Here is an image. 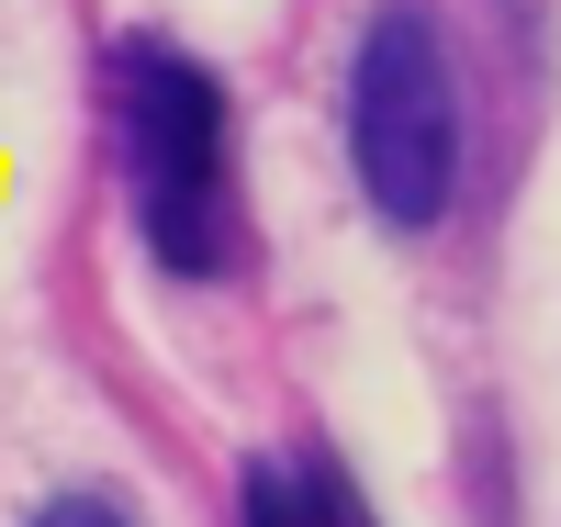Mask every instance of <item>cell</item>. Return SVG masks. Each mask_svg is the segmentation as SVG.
Segmentation results:
<instances>
[{
	"mask_svg": "<svg viewBox=\"0 0 561 527\" xmlns=\"http://www.w3.org/2000/svg\"><path fill=\"white\" fill-rule=\"evenodd\" d=\"M102 102H113V158H124L135 248H147L169 280H225L248 259V191H237V113H225V79L180 34L135 23L102 57Z\"/></svg>",
	"mask_w": 561,
	"mask_h": 527,
	"instance_id": "obj_1",
	"label": "cell"
},
{
	"mask_svg": "<svg viewBox=\"0 0 561 527\" xmlns=\"http://www.w3.org/2000/svg\"><path fill=\"white\" fill-rule=\"evenodd\" d=\"M337 124H348V169L370 191V214L393 236L449 225V203H460V68H449V34L427 0H382L359 23Z\"/></svg>",
	"mask_w": 561,
	"mask_h": 527,
	"instance_id": "obj_2",
	"label": "cell"
},
{
	"mask_svg": "<svg viewBox=\"0 0 561 527\" xmlns=\"http://www.w3.org/2000/svg\"><path fill=\"white\" fill-rule=\"evenodd\" d=\"M237 527H370V505L325 449H280L237 471Z\"/></svg>",
	"mask_w": 561,
	"mask_h": 527,
	"instance_id": "obj_3",
	"label": "cell"
},
{
	"mask_svg": "<svg viewBox=\"0 0 561 527\" xmlns=\"http://www.w3.org/2000/svg\"><path fill=\"white\" fill-rule=\"evenodd\" d=\"M23 527H135V505H124V494H102V483H79V494H45Z\"/></svg>",
	"mask_w": 561,
	"mask_h": 527,
	"instance_id": "obj_4",
	"label": "cell"
}]
</instances>
